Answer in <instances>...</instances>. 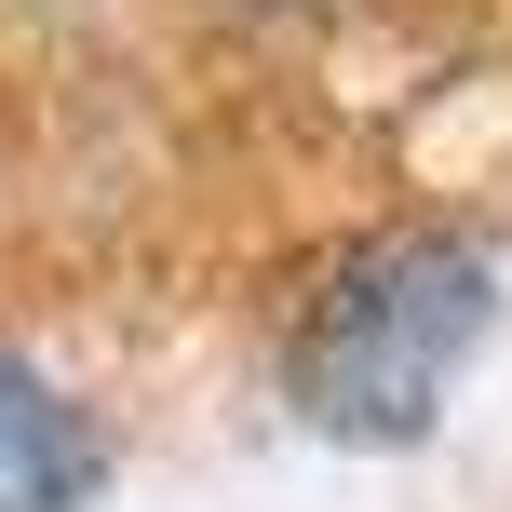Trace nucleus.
Listing matches in <instances>:
<instances>
[{"mask_svg": "<svg viewBox=\"0 0 512 512\" xmlns=\"http://www.w3.org/2000/svg\"><path fill=\"white\" fill-rule=\"evenodd\" d=\"M486 337H499V243L459 216H391L297 283L270 364L324 445H418Z\"/></svg>", "mask_w": 512, "mask_h": 512, "instance_id": "nucleus-1", "label": "nucleus"}, {"mask_svg": "<svg viewBox=\"0 0 512 512\" xmlns=\"http://www.w3.org/2000/svg\"><path fill=\"white\" fill-rule=\"evenodd\" d=\"M95 486H108V418L27 337H0V512H81Z\"/></svg>", "mask_w": 512, "mask_h": 512, "instance_id": "nucleus-2", "label": "nucleus"}, {"mask_svg": "<svg viewBox=\"0 0 512 512\" xmlns=\"http://www.w3.org/2000/svg\"><path fill=\"white\" fill-rule=\"evenodd\" d=\"M243 14H310V0H243Z\"/></svg>", "mask_w": 512, "mask_h": 512, "instance_id": "nucleus-3", "label": "nucleus"}]
</instances>
